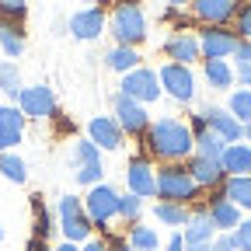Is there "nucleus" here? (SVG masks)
Wrapping results in <instances>:
<instances>
[{"instance_id": "obj_17", "label": "nucleus", "mask_w": 251, "mask_h": 251, "mask_svg": "<svg viewBox=\"0 0 251 251\" xmlns=\"http://www.w3.org/2000/svg\"><path fill=\"white\" fill-rule=\"evenodd\" d=\"M105 14H101V7H91V11H77L74 18H70V35L74 39H80V42H91V39H98L101 31H105Z\"/></svg>"}, {"instance_id": "obj_31", "label": "nucleus", "mask_w": 251, "mask_h": 251, "mask_svg": "<svg viewBox=\"0 0 251 251\" xmlns=\"http://www.w3.org/2000/svg\"><path fill=\"white\" fill-rule=\"evenodd\" d=\"M0 175L21 185V181H25V161H21V157H14V153H0Z\"/></svg>"}, {"instance_id": "obj_7", "label": "nucleus", "mask_w": 251, "mask_h": 251, "mask_svg": "<svg viewBox=\"0 0 251 251\" xmlns=\"http://www.w3.org/2000/svg\"><path fill=\"white\" fill-rule=\"evenodd\" d=\"M157 80H161V91H168L175 101H192L196 98V77L188 67H181V63H168V67L157 74Z\"/></svg>"}, {"instance_id": "obj_42", "label": "nucleus", "mask_w": 251, "mask_h": 251, "mask_svg": "<svg viewBox=\"0 0 251 251\" xmlns=\"http://www.w3.org/2000/svg\"><path fill=\"white\" fill-rule=\"evenodd\" d=\"M28 251H49V248H46V241H39V237H31V241H28Z\"/></svg>"}, {"instance_id": "obj_30", "label": "nucleus", "mask_w": 251, "mask_h": 251, "mask_svg": "<svg viewBox=\"0 0 251 251\" xmlns=\"http://www.w3.org/2000/svg\"><path fill=\"white\" fill-rule=\"evenodd\" d=\"M241 126H248L251 122V91H234L230 94V108H227Z\"/></svg>"}, {"instance_id": "obj_20", "label": "nucleus", "mask_w": 251, "mask_h": 251, "mask_svg": "<svg viewBox=\"0 0 251 251\" xmlns=\"http://www.w3.org/2000/svg\"><path fill=\"white\" fill-rule=\"evenodd\" d=\"M206 213H209V220H213L216 230H234V227L241 224V209H237L224 192H216V196L209 199V209H206Z\"/></svg>"}, {"instance_id": "obj_41", "label": "nucleus", "mask_w": 251, "mask_h": 251, "mask_svg": "<svg viewBox=\"0 0 251 251\" xmlns=\"http://www.w3.org/2000/svg\"><path fill=\"white\" fill-rule=\"evenodd\" d=\"M168 251H185V241H181V234H175V237H171V244H168Z\"/></svg>"}, {"instance_id": "obj_24", "label": "nucleus", "mask_w": 251, "mask_h": 251, "mask_svg": "<svg viewBox=\"0 0 251 251\" xmlns=\"http://www.w3.org/2000/svg\"><path fill=\"white\" fill-rule=\"evenodd\" d=\"M202 74H206V84H209L213 91H227V87L234 84V70H230L227 59H206Z\"/></svg>"}, {"instance_id": "obj_49", "label": "nucleus", "mask_w": 251, "mask_h": 251, "mask_svg": "<svg viewBox=\"0 0 251 251\" xmlns=\"http://www.w3.org/2000/svg\"><path fill=\"white\" fill-rule=\"evenodd\" d=\"M234 4H248V0H234Z\"/></svg>"}, {"instance_id": "obj_44", "label": "nucleus", "mask_w": 251, "mask_h": 251, "mask_svg": "<svg viewBox=\"0 0 251 251\" xmlns=\"http://www.w3.org/2000/svg\"><path fill=\"white\" fill-rule=\"evenodd\" d=\"M49 251H77V244H74V241H67V244H59V248H49Z\"/></svg>"}, {"instance_id": "obj_1", "label": "nucleus", "mask_w": 251, "mask_h": 251, "mask_svg": "<svg viewBox=\"0 0 251 251\" xmlns=\"http://www.w3.org/2000/svg\"><path fill=\"white\" fill-rule=\"evenodd\" d=\"M143 140H147V150L153 153V157H161V161H181V157H188L196 150V136H192V129H188L185 122H178V119H157L153 126H147V133H143Z\"/></svg>"}, {"instance_id": "obj_46", "label": "nucleus", "mask_w": 251, "mask_h": 251, "mask_svg": "<svg viewBox=\"0 0 251 251\" xmlns=\"http://www.w3.org/2000/svg\"><path fill=\"white\" fill-rule=\"evenodd\" d=\"M244 140H251V122H248V126H244Z\"/></svg>"}, {"instance_id": "obj_19", "label": "nucleus", "mask_w": 251, "mask_h": 251, "mask_svg": "<svg viewBox=\"0 0 251 251\" xmlns=\"http://www.w3.org/2000/svg\"><path fill=\"white\" fill-rule=\"evenodd\" d=\"M25 133V115L14 105H0V153L11 150L14 143H21Z\"/></svg>"}, {"instance_id": "obj_39", "label": "nucleus", "mask_w": 251, "mask_h": 251, "mask_svg": "<svg viewBox=\"0 0 251 251\" xmlns=\"http://www.w3.org/2000/svg\"><path fill=\"white\" fill-rule=\"evenodd\" d=\"M209 251H237V244H234L230 234H224V237H213V248Z\"/></svg>"}, {"instance_id": "obj_11", "label": "nucleus", "mask_w": 251, "mask_h": 251, "mask_svg": "<svg viewBox=\"0 0 251 251\" xmlns=\"http://www.w3.org/2000/svg\"><path fill=\"white\" fill-rule=\"evenodd\" d=\"M74 171H77V181L80 185H98L101 181L105 168H101V157H98V147H94V143L80 140L74 147Z\"/></svg>"}, {"instance_id": "obj_32", "label": "nucleus", "mask_w": 251, "mask_h": 251, "mask_svg": "<svg viewBox=\"0 0 251 251\" xmlns=\"http://www.w3.org/2000/svg\"><path fill=\"white\" fill-rule=\"evenodd\" d=\"M129 244H133V251H157V234L147 230V227H133L129 230Z\"/></svg>"}, {"instance_id": "obj_34", "label": "nucleus", "mask_w": 251, "mask_h": 251, "mask_svg": "<svg viewBox=\"0 0 251 251\" xmlns=\"http://www.w3.org/2000/svg\"><path fill=\"white\" fill-rule=\"evenodd\" d=\"M140 206H143V199L140 196H119V216H126V220H136V213H140Z\"/></svg>"}, {"instance_id": "obj_14", "label": "nucleus", "mask_w": 251, "mask_h": 251, "mask_svg": "<svg viewBox=\"0 0 251 251\" xmlns=\"http://www.w3.org/2000/svg\"><path fill=\"white\" fill-rule=\"evenodd\" d=\"M87 133H91V143L101 147V150H119V147L126 143L122 126H119L112 115H94V119L87 122Z\"/></svg>"}, {"instance_id": "obj_33", "label": "nucleus", "mask_w": 251, "mask_h": 251, "mask_svg": "<svg viewBox=\"0 0 251 251\" xmlns=\"http://www.w3.org/2000/svg\"><path fill=\"white\" fill-rule=\"evenodd\" d=\"M31 206H35V237H39V241H46V237H49V230H52V220H49V213H46L42 199H31Z\"/></svg>"}, {"instance_id": "obj_37", "label": "nucleus", "mask_w": 251, "mask_h": 251, "mask_svg": "<svg viewBox=\"0 0 251 251\" xmlns=\"http://www.w3.org/2000/svg\"><path fill=\"white\" fill-rule=\"evenodd\" d=\"M237 39L251 42V4H244V7L237 11Z\"/></svg>"}, {"instance_id": "obj_47", "label": "nucleus", "mask_w": 251, "mask_h": 251, "mask_svg": "<svg viewBox=\"0 0 251 251\" xmlns=\"http://www.w3.org/2000/svg\"><path fill=\"white\" fill-rule=\"evenodd\" d=\"M112 251H133V248H126V244H115V248H112Z\"/></svg>"}, {"instance_id": "obj_38", "label": "nucleus", "mask_w": 251, "mask_h": 251, "mask_svg": "<svg viewBox=\"0 0 251 251\" xmlns=\"http://www.w3.org/2000/svg\"><path fill=\"white\" fill-rule=\"evenodd\" d=\"M234 59H237V67H251V42H237V49H234Z\"/></svg>"}, {"instance_id": "obj_5", "label": "nucleus", "mask_w": 251, "mask_h": 251, "mask_svg": "<svg viewBox=\"0 0 251 251\" xmlns=\"http://www.w3.org/2000/svg\"><path fill=\"white\" fill-rule=\"evenodd\" d=\"M59 227L67 234V241H87L91 234V216L77 196H63L59 199Z\"/></svg>"}, {"instance_id": "obj_23", "label": "nucleus", "mask_w": 251, "mask_h": 251, "mask_svg": "<svg viewBox=\"0 0 251 251\" xmlns=\"http://www.w3.org/2000/svg\"><path fill=\"white\" fill-rule=\"evenodd\" d=\"M237 209H251V175H230L220 188Z\"/></svg>"}, {"instance_id": "obj_3", "label": "nucleus", "mask_w": 251, "mask_h": 251, "mask_svg": "<svg viewBox=\"0 0 251 251\" xmlns=\"http://www.w3.org/2000/svg\"><path fill=\"white\" fill-rule=\"evenodd\" d=\"M157 196H161L164 202H192L199 196V185L192 181V175H188V168L181 164H168L164 171H157Z\"/></svg>"}, {"instance_id": "obj_22", "label": "nucleus", "mask_w": 251, "mask_h": 251, "mask_svg": "<svg viewBox=\"0 0 251 251\" xmlns=\"http://www.w3.org/2000/svg\"><path fill=\"white\" fill-rule=\"evenodd\" d=\"M220 164H224L227 175H251V147L248 143H227Z\"/></svg>"}, {"instance_id": "obj_27", "label": "nucleus", "mask_w": 251, "mask_h": 251, "mask_svg": "<svg viewBox=\"0 0 251 251\" xmlns=\"http://www.w3.org/2000/svg\"><path fill=\"white\" fill-rule=\"evenodd\" d=\"M105 63L112 70H122V74H129L136 63H140V52L133 49V46H112L108 52H105Z\"/></svg>"}, {"instance_id": "obj_40", "label": "nucleus", "mask_w": 251, "mask_h": 251, "mask_svg": "<svg viewBox=\"0 0 251 251\" xmlns=\"http://www.w3.org/2000/svg\"><path fill=\"white\" fill-rule=\"evenodd\" d=\"M237 80H241L244 87H251V67H241V70H237Z\"/></svg>"}, {"instance_id": "obj_9", "label": "nucleus", "mask_w": 251, "mask_h": 251, "mask_svg": "<svg viewBox=\"0 0 251 251\" xmlns=\"http://www.w3.org/2000/svg\"><path fill=\"white\" fill-rule=\"evenodd\" d=\"M202 122H206V129H213L224 143H241V136H244V126L227 112V108H216V105H206L202 112H196Z\"/></svg>"}, {"instance_id": "obj_13", "label": "nucleus", "mask_w": 251, "mask_h": 251, "mask_svg": "<svg viewBox=\"0 0 251 251\" xmlns=\"http://www.w3.org/2000/svg\"><path fill=\"white\" fill-rule=\"evenodd\" d=\"M87 216H91V224H108L112 216H119V196H115V188L108 185H94L91 192H87Z\"/></svg>"}, {"instance_id": "obj_26", "label": "nucleus", "mask_w": 251, "mask_h": 251, "mask_svg": "<svg viewBox=\"0 0 251 251\" xmlns=\"http://www.w3.org/2000/svg\"><path fill=\"white\" fill-rule=\"evenodd\" d=\"M0 46L7 56H21L25 52V31L18 21H0Z\"/></svg>"}, {"instance_id": "obj_21", "label": "nucleus", "mask_w": 251, "mask_h": 251, "mask_svg": "<svg viewBox=\"0 0 251 251\" xmlns=\"http://www.w3.org/2000/svg\"><path fill=\"white\" fill-rule=\"evenodd\" d=\"M164 52H168V59H175V63H181V67H188V63L199 59V39L188 35V31H178V35H171V39L164 42Z\"/></svg>"}, {"instance_id": "obj_6", "label": "nucleus", "mask_w": 251, "mask_h": 251, "mask_svg": "<svg viewBox=\"0 0 251 251\" xmlns=\"http://www.w3.org/2000/svg\"><path fill=\"white\" fill-rule=\"evenodd\" d=\"M237 42H241L237 31H230L227 25H206L199 35V52L206 59H227V56H234Z\"/></svg>"}, {"instance_id": "obj_25", "label": "nucleus", "mask_w": 251, "mask_h": 251, "mask_svg": "<svg viewBox=\"0 0 251 251\" xmlns=\"http://www.w3.org/2000/svg\"><path fill=\"white\" fill-rule=\"evenodd\" d=\"M227 150V143L220 140L213 129H196V157H209V161H220Z\"/></svg>"}, {"instance_id": "obj_29", "label": "nucleus", "mask_w": 251, "mask_h": 251, "mask_svg": "<svg viewBox=\"0 0 251 251\" xmlns=\"http://www.w3.org/2000/svg\"><path fill=\"white\" fill-rule=\"evenodd\" d=\"M0 87H4V94H11V98H18L21 94V74L11 59H0Z\"/></svg>"}, {"instance_id": "obj_2", "label": "nucleus", "mask_w": 251, "mask_h": 251, "mask_svg": "<svg viewBox=\"0 0 251 251\" xmlns=\"http://www.w3.org/2000/svg\"><path fill=\"white\" fill-rule=\"evenodd\" d=\"M108 31L115 35V46H140L147 39V18L136 4H119L108 18Z\"/></svg>"}, {"instance_id": "obj_10", "label": "nucleus", "mask_w": 251, "mask_h": 251, "mask_svg": "<svg viewBox=\"0 0 251 251\" xmlns=\"http://www.w3.org/2000/svg\"><path fill=\"white\" fill-rule=\"evenodd\" d=\"M112 108H115V122L122 126V133H133V136H143V133H147L150 119H147V112H143L140 101L126 98V94H115V98H112Z\"/></svg>"}, {"instance_id": "obj_12", "label": "nucleus", "mask_w": 251, "mask_h": 251, "mask_svg": "<svg viewBox=\"0 0 251 251\" xmlns=\"http://www.w3.org/2000/svg\"><path fill=\"white\" fill-rule=\"evenodd\" d=\"M185 227H188V230L181 234L185 251H209V248H213L216 227H213V220H209V213H206V209H199L196 216H188V224H185Z\"/></svg>"}, {"instance_id": "obj_4", "label": "nucleus", "mask_w": 251, "mask_h": 251, "mask_svg": "<svg viewBox=\"0 0 251 251\" xmlns=\"http://www.w3.org/2000/svg\"><path fill=\"white\" fill-rule=\"evenodd\" d=\"M119 94H126V98L147 105V101H157V98H161V80H157V74L147 70V67H133L129 74L122 77Z\"/></svg>"}, {"instance_id": "obj_45", "label": "nucleus", "mask_w": 251, "mask_h": 251, "mask_svg": "<svg viewBox=\"0 0 251 251\" xmlns=\"http://www.w3.org/2000/svg\"><path fill=\"white\" fill-rule=\"evenodd\" d=\"M168 4H171V11H181V7L188 4V0H168Z\"/></svg>"}, {"instance_id": "obj_28", "label": "nucleus", "mask_w": 251, "mask_h": 251, "mask_svg": "<svg viewBox=\"0 0 251 251\" xmlns=\"http://www.w3.org/2000/svg\"><path fill=\"white\" fill-rule=\"evenodd\" d=\"M153 213H157V220L168 224V227H185V224H188V209H185L181 202H161Z\"/></svg>"}, {"instance_id": "obj_16", "label": "nucleus", "mask_w": 251, "mask_h": 251, "mask_svg": "<svg viewBox=\"0 0 251 251\" xmlns=\"http://www.w3.org/2000/svg\"><path fill=\"white\" fill-rule=\"evenodd\" d=\"M126 181H129V192H133V196H140V199L157 196V175H153L150 161H143V157H133V161H129Z\"/></svg>"}, {"instance_id": "obj_18", "label": "nucleus", "mask_w": 251, "mask_h": 251, "mask_svg": "<svg viewBox=\"0 0 251 251\" xmlns=\"http://www.w3.org/2000/svg\"><path fill=\"white\" fill-rule=\"evenodd\" d=\"M188 175H192V181L199 188H220L227 181V171L220 161H209V157H192L188 161Z\"/></svg>"}, {"instance_id": "obj_15", "label": "nucleus", "mask_w": 251, "mask_h": 251, "mask_svg": "<svg viewBox=\"0 0 251 251\" xmlns=\"http://www.w3.org/2000/svg\"><path fill=\"white\" fill-rule=\"evenodd\" d=\"M188 7H192V18L202 25H227L237 14L234 0H188Z\"/></svg>"}, {"instance_id": "obj_48", "label": "nucleus", "mask_w": 251, "mask_h": 251, "mask_svg": "<svg viewBox=\"0 0 251 251\" xmlns=\"http://www.w3.org/2000/svg\"><path fill=\"white\" fill-rule=\"evenodd\" d=\"M87 4H108V0H87Z\"/></svg>"}, {"instance_id": "obj_35", "label": "nucleus", "mask_w": 251, "mask_h": 251, "mask_svg": "<svg viewBox=\"0 0 251 251\" xmlns=\"http://www.w3.org/2000/svg\"><path fill=\"white\" fill-rule=\"evenodd\" d=\"M25 0H0V21H21Z\"/></svg>"}, {"instance_id": "obj_36", "label": "nucleus", "mask_w": 251, "mask_h": 251, "mask_svg": "<svg viewBox=\"0 0 251 251\" xmlns=\"http://www.w3.org/2000/svg\"><path fill=\"white\" fill-rule=\"evenodd\" d=\"M234 244H237V251H251V220H241V224L234 227Z\"/></svg>"}, {"instance_id": "obj_43", "label": "nucleus", "mask_w": 251, "mask_h": 251, "mask_svg": "<svg viewBox=\"0 0 251 251\" xmlns=\"http://www.w3.org/2000/svg\"><path fill=\"white\" fill-rule=\"evenodd\" d=\"M84 251H108V248H105L101 241H87V244H84Z\"/></svg>"}, {"instance_id": "obj_50", "label": "nucleus", "mask_w": 251, "mask_h": 251, "mask_svg": "<svg viewBox=\"0 0 251 251\" xmlns=\"http://www.w3.org/2000/svg\"><path fill=\"white\" fill-rule=\"evenodd\" d=\"M0 237H4V227H0Z\"/></svg>"}, {"instance_id": "obj_8", "label": "nucleus", "mask_w": 251, "mask_h": 251, "mask_svg": "<svg viewBox=\"0 0 251 251\" xmlns=\"http://www.w3.org/2000/svg\"><path fill=\"white\" fill-rule=\"evenodd\" d=\"M18 108L28 119H52L56 115V98H52V91L46 84H31V87H21Z\"/></svg>"}]
</instances>
